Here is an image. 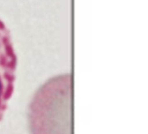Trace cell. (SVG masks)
I'll return each instance as SVG.
<instances>
[{"mask_svg": "<svg viewBox=\"0 0 148 134\" xmlns=\"http://www.w3.org/2000/svg\"><path fill=\"white\" fill-rule=\"evenodd\" d=\"M31 134H72V79L70 74L46 81L29 105Z\"/></svg>", "mask_w": 148, "mask_h": 134, "instance_id": "cell-1", "label": "cell"}, {"mask_svg": "<svg viewBox=\"0 0 148 134\" xmlns=\"http://www.w3.org/2000/svg\"><path fill=\"white\" fill-rule=\"evenodd\" d=\"M17 56L10 31L0 19V120L2 119L15 86Z\"/></svg>", "mask_w": 148, "mask_h": 134, "instance_id": "cell-2", "label": "cell"}]
</instances>
